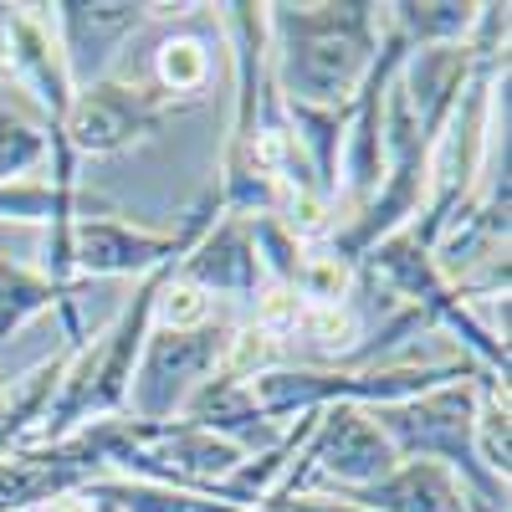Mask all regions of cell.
Returning <instances> with one entry per match:
<instances>
[{
  "instance_id": "cell-1",
  "label": "cell",
  "mask_w": 512,
  "mask_h": 512,
  "mask_svg": "<svg viewBox=\"0 0 512 512\" xmlns=\"http://www.w3.org/2000/svg\"><path fill=\"white\" fill-rule=\"evenodd\" d=\"M384 6L369 0H318V6H267L272 82L287 103L349 108L374 67Z\"/></svg>"
},
{
  "instance_id": "cell-2",
  "label": "cell",
  "mask_w": 512,
  "mask_h": 512,
  "mask_svg": "<svg viewBox=\"0 0 512 512\" xmlns=\"http://www.w3.org/2000/svg\"><path fill=\"white\" fill-rule=\"evenodd\" d=\"M482 379L487 369H472L451 384H436L425 395L395 400V405H374L369 420L384 431V441L395 446L400 461H436L492 512H507L512 487L492 477L482 456H477V400H482ZM497 379V374H492Z\"/></svg>"
},
{
  "instance_id": "cell-3",
  "label": "cell",
  "mask_w": 512,
  "mask_h": 512,
  "mask_svg": "<svg viewBox=\"0 0 512 512\" xmlns=\"http://www.w3.org/2000/svg\"><path fill=\"white\" fill-rule=\"evenodd\" d=\"M359 277L390 287L400 303H405V318H410L420 333H425V328H451L456 344L466 349V364H477V369H487V374H497V379L512 374L507 338L492 333V328L472 313V303H466V297L441 277L436 251L425 246L410 226L395 231V236H384L379 246H369V251L359 256Z\"/></svg>"
},
{
  "instance_id": "cell-4",
  "label": "cell",
  "mask_w": 512,
  "mask_h": 512,
  "mask_svg": "<svg viewBox=\"0 0 512 512\" xmlns=\"http://www.w3.org/2000/svg\"><path fill=\"white\" fill-rule=\"evenodd\" d=\"M221 221V195L210 185L175 231H149V226H128L118 221L113 200H82V216L72 226V282H93V277H149L154 267L185 262L195 241Z\"/></svg>"
},
{
  "instance_id": "cell-5",
  "label": "cell",
  "mask_w": 512,
  "mask_h": 512,
  "mask_svg": "<svg viewBox=\"0 0 512 512\" xmlns=\"http://www.w3.org/2000/svg\"><path fill=\"white\" fill-rule=\"evenodd\" d=\"M200 103L190 98H169L164 88L144 77H118V72H103L93 82H77L72 93V108L62 118V139L67 149L82 159H108V154H123L134 144H149L154 134H164L175 118L195 113Z\"/></svg>"
},
{
  "instance_id": "cell-6",
  "label": "cell",
  "mask_w": 512,
  "mask_h": 512,
  "mask_svg": "<svg viewBox=\"0 0 512 512\" xmlns=\"http://www.w3.org/2000/svg\"><path fill=\"white\" fill-rule=\"evenodd\" d=\"M231 333H236V323H226V318H210L200 328H149L139 369L128 379L123 415L175 420L185 410V400L221 369V359L231 349Z\"/></svg>"
},
{
  "instance_id": "cell-7",
  "label": "cell",
  "mask_w": 512,
  "mask_h": 512,
  "mask_svg": "<svg viewBox=\"0 0 512 512\" xmlns=\"http://www.w3.org/2000/svg\"><path fill=\"white\" fill-rule=\"evenodd\" d=\"M0 77L16 93H31L47 128H62L77 93V72L52 6H0Z\"/></svg>"
},
{
  "instance_id": "cell-8",
  "label": "cell",
  "mask_w": 512,
  "mask_h": 512,
  "mask_svg": "<svg viewBox=\"0 0 512 512\" xmlns=\"http://www.w3.org/2000/svg\"><path fill=\"white\" fill-rule=\"evenodd\" d=\"M93 477H103V466L93 451L82 446V436H62L57 446H26L0 456V512H41L62 497H77Z\"/></svg>"
},
{
  "instance_id": "cell-9",
  "label": "cell",
  "mask_w": 512,
  "mask_h": 512,
  "mask_svg": "<svg viewBox=\"0 0 512 512\" xmlns=\"http://www.w3.org/2000/svg\"><path fill=\"white\" fill-rule=\"evenodd\" d=\"M180 277L195 282L205 297H256L262 287V262H256V241H251V216H231L221 210V221L210 226L195 251L180 262Z\"/></svg>"
},
{
  "instance_id": "cell-10",
  "label": "cell",
  "mask_w": 512,
  "mask_h": 512,
  "mask_svg": "<svg viewBox=\"0 0 512 512\" xmlns=\"http://www.w3.org/2000/svg\"><path fill=\"white\" fill-rule=\"evenodd\" d=\"M82 200L88 195H57L52 180H36V175L0 180V221L47 231V251H41L47 262H41V272L62 287H82V282H72V226L82 216Z\"/></svg>"
},
{
  "instance_id": "cell-11",
  "label": "cell",
  "mask_w": 512,
  "mask_h": 512,
  "mask_svg": "<svg viewBox=\"0 0 512 512\" xmlns=\"http://www.w3.org/2000/svg\"><path fill=\"white\" fill-rule=\"evenodd\" d=\"M77 292L82 287H62L41 267H21L0 251V338H16L26 323L57 313L62 318V338H88L82 333V313H77Z\"/></svg>"
},
{
  "instance_id": "cell-12",
  "label": "cell",
  "mask_w": 512,
  "mask_h": 512,
  "mask_svg": "<svg viewBox=\"0 0 512 512\" xmlns=\"http://www.w3.org/2000/svg\"><path fill=\"white\" fill-rule=\"evenodd\" d=\"M77 344H82V338H67L52 359H41L31 374H21L16 384H6V390H0V456L21 451V446L36 436L41 415H47V405L57 400V384H62V374H67Z\"/></svg>"
},
{
  "instance_id": "cell-13",
  "label": "cell",
  "mask_w": 512,
  "mask_h": 512,
  "mask_svg": "<svg viewBox=\"0 0 512 512\" xmlns=\"http://www.w3.org/2000/svg\"><path fill=\"white\" fill-rule=\"evenodd\" d=\"M77 497L98 512H241L221 497L159 487V482H134V477H93Z\"/></svg>"
},
{
  "instance_id": "cell-14",
  "label": "cell",
  "mask_w": 512,
  "mask_h": 512,
  "mask_svg": "<svg viewBox=\"0 0 512 512\" xmlns=\"http://www.w3.org/2000/svg\"><path fill=\"white\" fill-rule=\"evenodd\" d=\"M390 11V26L415 47H451V41H466L482 16L477 0H395Z\"/></svg>"
},
{
  "instance_id": "cell-15",
  "label": "cell",
  "mask_w": 512,
  "mask_h": 512,
  "mask_svg": "<svg viewBox=\"0 0 512 512\" xmlns=\"http://www.w3.org/2000/svg\"><path fill=\"white\" fill-rule=\"evenodd\" d=\"M57 11V26H62V41H67V57L77 62V52L98 41V47H118L128 31H139L154 6H134V0H118V6H77V0H62ZM77 72V67H72Z\"/></svg>"
},
{
  "instance_id": "cell-16",
  "label": "cell",
  "mask_w": 512,
  "mask_h": 512,
  "mask_svg": "<svg viewBox=\"0 0 512 512\" xmlns=\"http://www.w3.org/2000/svg\"><path fill=\"white\" fill-rule=\"evenodd\" d=\"M154 88H164L169 98H190L205 103L210 88V47L200 36H169L154 52Z\"/></svg>"
},
{
  "instance_id": "cell-17",
  "label": "cell",
  "mask_w": 512,
  "mask_h": 512,
  "mask_svg": "<svg viewBox=\"0 0 512 512\" xmlns=\"http://www.w3.org/2000/svg\"><path fill=\"white\" fill-rule=\"evenodd\" d=\"M477 456L492 477H512V410H507V379H482L477 400Z\"/></svg>"
},
{
  "instance_id": "cell-18",
  "label": "cell",
  "mask_w": 512,
  "mask_h": 512,
  "mask_svg": "<svg viewBox=\"0 0 512 512\" xmlns=\"http://www.w3.org/2000/svg\"><path fill=\"white\" fill-rule=\"evenodd\" d=\"M36 164H47V123L0 103V180H26Z\"/></svg>"
},
{
  "instance_id": "cell-19",
  "label": "cell",
  "mask_w": 512,
  "mask_h": 512,
  "mask_svg": "<svg viewBox=\"0 0 512 512\" xmlns=\"http://www.w3.org/2000/svg\"><path fill=\"white\" fill-rule=\"evenodd\" d=\"M297 333H303L318 354L344 359V369H349L354 354H359L364 323H359V308H354V303H338V308H303V318H297ZM297 333H292V338H297Z\"/></svg>"
},
{
  "instance_id": "cell-20",
  "label": "cell",
  "mask_w": 512,
  "mask_h": 512,
  "mask_svg": "<svg viewBox=\"0 0 512 512\" xmlns=\"http://www.w3.org/2000/svg\"><path fill=\"white\" fill-rule=\"evenodd\" d=\"M210 318H216V297H205L195 282L169 272V282L154 297V328H200Z\"/></svg>"
},
{
  "instance_id": "cell-21",
  "label": "cell",
  "mask_w": 512,
  "mask_h": 512,
  "mask_svg": "<svg viewBox=\"0 0 512 512\" xmlns=\"http://www.w3.org/2000/svg\"><path fill=\"white\" fill-rule=\"evenodd\" d=\"M0 390H6V379H0Z\"/></svg>"
},
{
  "instance_id": "cell-22",
  "label": "cell",
  "mask_w": 512,
  "mask_h": 512,
  "mask_svg": "<svg viewBox=\"0 0 512 512\" xmlns=\"http://www.w3.org/2000/svg\"><path fill=\"white\" fill-rule=\"evenodd\" d=\"M93 512H98V507H93Z\"/></svg>"
}]
</instances>
